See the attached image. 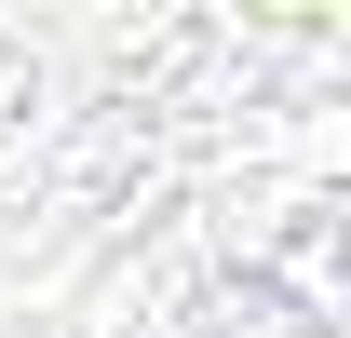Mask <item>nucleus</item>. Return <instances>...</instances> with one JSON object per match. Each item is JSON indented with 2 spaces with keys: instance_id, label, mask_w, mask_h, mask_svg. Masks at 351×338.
<instances>
[{
  "instance_id": "1",
  "label": "nucleus",
  "mask_w": 351,
  "mask_h": 338,
  "mask_svg": "<svg viewBox=\"0 0 351 338\" xmlns=\"http://www.w3.org/2000/svg\"><path fill=\"white\" fill-rule=\"evenodd\" d=\"M0 338H95V325H82V311H54V325H0ZM108 338H338V230L257 257L230 297L189 284V311H162V325H108Z\"/></svg>"
}]
</instances>
